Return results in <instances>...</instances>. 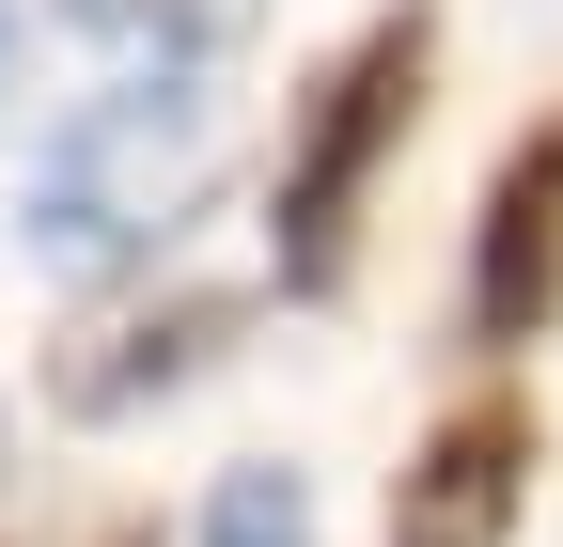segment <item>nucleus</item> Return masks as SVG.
Returning <instances> with one entry per match:
<instances>
[{"label": "nucleus", "instance_id": "39448f33", "mask_svg": "<svg viewBox=\"0 0 563 547\" xmlns=\"http://www.w3.org/2000/svg\"><path fill=\"white\" fill-rule=\"evenodd\" d=\"M548 313H563V110L501 142L470 220V345H532Z\"/></svg>", "mask_w": 563, "mask_h": 547}, {"label": "nucleus", "instance_id": "20e7f679", "mask_svg": "<svg viewBox=\"0 0 563 547\" xmlns=\"http://www.w3.org/2000/svg\"><path fill=\"white\" fill-rule=\"evenodd\" d=\"M532 469H548L532 391H454L439 423H422L407 485H391V547H517V516H532Z\"/></svg>", "mask_w": 563, "mask_h": 547}, {"label": "nucleus", "instance_id": "f257e3e1", "mask_svg": "<svg viewBox=\"0 0 563 547\" xmlns=\"http://www.w3.org/2000/svg\"><path fill=\"white\" fill-rule=\"evenodd\" d=\"M220 157H235V110L203 94V79H110V94H79V110L47 125V157L16 188V235H32V266H63V282L157 266L203 220Z\"/></svg>", "mask_w": 563, "mask_h": 547}, {"label": "nucleus", "instance_id": "9d476101", "mask_svg": "<svg viewBox=\"0 0 563 547\" xmlns=\"http://www.w3.org/2000/svg\"><path fill=\"white\" fill-rule=\"evenodd\" d=\"M0 32H16V0H0Z\"/></svg>", "mask_w": 563, "mask_h": 547}, {"label": "nucleus", "instance_id": "f03ea898", "mask_svg": "<svg viewBox=\"0 0 563 547\" xmlns=\"http://www.w3.org/2000/svg\"><path fill=\"white\" fill-rule=\"evenodd\" d=\"M422 79H439V0H391V16H361L313 63L298 125H282V188H266V282L282 298H329L344 266H361V203L407 157Z\"/></svg>", "mask_w": 563, "mask_h": 547}, {"label": "nucleus", "instance_id": "1a4fd4ad", "mask_svg": "<svg viewBox=\"0 0 563 547\" xmlns=\"http://www.w3.org/2000/svg\"><path fill=\"white\" fill-rule=\"evenodd\" d=\"M110 547H157V532H110Z\"/></svg>", "mask_w": 563, "mask_h": 547}, {"label": "nucleus", "instance_id": "423d86ee", "mask_svg": "<svg viewBox=\"0 0 563 547\" xmlns=\"http://www.w3.org/2000/svg\"><path fill=\"white\" fill-rule=\"evenodd\" d=\"M63 16H79V32L125 63V79H203L220 47L266 32V0H63Z\"/></svg>", "mask_w": 563, "mask_h": 547}, {"label": "nucleus", "instance_id": "0eeeda50", "mask_svg": "<svg viewBox=\"0 0 563 547\" xmlns=\"http://www.w3.org/2000/svg\"><path fill=\"white\" fill-rule=\"evenodd\" d=\"M188 547H329V516H313V469H282V454L220 469V501H203V532H188Z\"/></svg>", "mask_w": 563, "mask_h": 547}, {"label": "nucleus", "instance_id": "6e6552de", "mask_svg": "<svg viewBox=\"0 0 563 547\" xmlns=\"http://www.w3.org/2000/svg\"><path fill=\"white\" fill-rule=\"evenodd\" d=\"M0 469H16V406H0Z\"/></svg>", "mask_w": 563, "mask_h": 547}, {"label": "nucleus", "instance_id": "7ed1b4c3", "mask_svg": "<svg viewBox=\"0 0 563 547\" xmlns=\"http://www.w3.org/2000/svg\"><path fill=\"white\" fill-rule=\"evenodd\" d=\"M251 313H266V282H141V298H110L79 345L47 360V406H63V423H141L157 391L220 376L251 345Z\"/></svg>", "mask_w": 563, "mask_h": 547}]
</instances>
